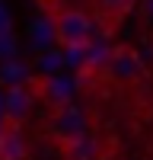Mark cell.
<instances>
[{
    "label": "cell",
    "mask_w": 153,
    "mask_h": 160,
    "mask_svg": "<svg viewBox=\"0 0 153 160\" xmlns=\"http://www.w3.org/2000/svg\"><path fill=\"white\" fill-rule=\"evenodd\" d=\"M51 32H54V42L61 48H83L93 45V19L86 16L83 10H54L51 13Z\"/></svg>",
    "instance_id": "cell-1"
},
{
    "label": "cell",
    "mask_w": 153,
    "mask_h": 160,
    "mask_svg": "<svg viewBox=\"0 0 153 160\" xmlns=\"http://www.w3.org/2000/svg\"><path fill=\"white\" fill-rule=\"evenodd\" d=\"M105 71L112 74V80H118V83H134V80H140V74H144V61L137 58L134 48H112L105 55Z\"/></svg>",
    "instance_id": "cell-2"
},
{
    "label": "cell",
    "mask_w": 153,
    "mask_h": 160,
    "mask_svg": "<svg viewBox=\"0 0 153 160\" xmlns=\"http://www.w3.org/2000/svg\"><path fill=\"white\" fill-rule=\"evenodd\" d=\"M29 157V144H26L22 125L16 115H3L0 122V160H26Z\"/></svg>",
    "instance_id": "cell-3"
},
{
    "label": "cell",
    "mask_w": 153,
    "mask_h": 160,
    "mask_svg": "<svg viewBox=\"0 0 153 160\" xmlns=\"http://www.w3.org/2000/svg\"><path fill=\"white\" fill-rule=\"evenodd\" d=\"M134 10V0H99L96 3V19L99 29L105 35H115L121 29V22L128 19V13Z\"/></svg>",
    "instance_id": "cell-4"
},
{
    "label": "cell",
    "mask_w": 153,
    "mask_h": 160,
    "mask_svg": "<svg viewBox=\"0 0 153 160\" xmlns=\"http://www.w3.org/2000/svg\"><path fill=\"white\" fill-rule=\"evenodd\" d=\"M54 131L61 135V141H83V118L73 109H61L54 118Z\"/></svg>",
    "instance_id": "cell-5"
},
{
    "label": "cell",
    "mask_w": 153,
    "mask_h": 160,
    "mask_svg": "<svg viewBox=\"0 0 153 160\" xmlns=\"http://www.w3.org/2000/svg\"><path fill=\"white\" fill-rule=\"evenodd\" d=\"M26 109H29V90H22V87L10 90L7 112H10V115H16V118H22V115H26Z\"/></svg>",
    "instance_id": "cell-6"
},
{
    "label": "cell",
    "mask_w": 153,
    "mask_h": 160,
    "mask_svg": "<svg viewBox=\"0 0 153 160\" xmlns=\"http://www.w3.org/2000/svg\"><path fill=\"white\" fill-rule=\"evenodd\" d=\"M38 3H42V7H48L51 13H54V3H58V0H38Z\"/></svg>",
    "instance_id": "cell-7"
}]
</instances>
